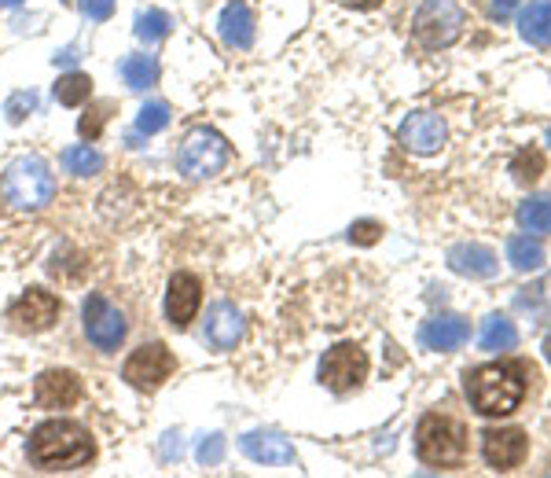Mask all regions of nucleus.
<instances>
[{
    "label": "nucleus",
    "mask_w": 551,
    "mask_h": 478,
    "mask_svg": "<svg viewBox=\"0 0 551 478\" xmlns=\"http://www.w3.org/2000/svg\"><path fill=\"white\" fill-rule=\"evenodd\" d=\"M529 368L522 361H500L467 372V398L482 416H511L526 398Z\"/></svg>",
    "instance_id": "nucleus-1"
},
{
    "label": "nucleus",
    "mask_w": 551,
    "mask_h": 478,
    "mask_svg": "<svg viewBox=\"0 0 551 478\" xmlns=\"http://www.w3.org/2000/svg\"><path fill=\"white\" fill-rule=\"evenodd\" d=\"M96 453L92 434L74 420H48L30 434V460L41 471H74Z\"/></svg>",
    "instance_id": "nucleus-2"
},
{
    "label": "nucleus",
    "mask_w": 551,
    "mask_h": 478,
    "mask_svg": "<svg viewBox=\"0 0 551 478\" xmlns=\"http://www.w3.org/2000/svg\"><path fill=\"white\" fill-rule=\"evenodd\" d=\"M4 195L8 203L19 206V210H41V206L52 203L56 195V177L48 170L45 159H34V155H23L15 159L4 173Z\"/></svg>",
    "instance_id": "nucleus-3"
},
{
    "label": "nucleus",
    "mask_w": 551,
    "mask_h": 478,
    "mask_svg": "<svg viewBox=\"0 0 551 478\" xmlns=\"http://www.w3.org/2000/svg\"><path fill=\"white\" fill-rule=\"evenodd\" d=\"M467 449V431H463L460 420L452 416H441V412H430L423 416L416 427V453L423 464L430 467H449L456 464Z\"/></svg>",
    "instance_id": "nucleus-4"
},
{
    "label": "nucleus",
    "mask_w": 551,
    "mask_h": 478,
    "mask_svg": "<svg viewBox=\"0 0 551 478\" xmlns=\"http://www.w3.org/2000/svg\"><path fill=\"white\" fill-rule=\"evenodd\" d=\"M232 151H228V140L217 133V129H192L184 144L177 151V166L188 181H206V177H217L225 170Z\"/></svg>",
    "instance_id": "nucleus-5"
},
{
    "label": "nucleus",
    "mask_w": 551,
    "mask_h": 478,
    "mask_svg": "<svg viewBox=\"0 0 551 478\" xmlns=\"http://www.w3.org/2000/svg\"><path fill=\"white\" fill-rule=\"evenodd\" d=\"M467 15L456 0H423V8L412 19V34L423 48H449L463 34Z\"/></svg>",
    "instance_id": "nucleus-6"
},
{
    "label": "nucleus",
    "mask_w": 551,
    "mask_h": 478,
    "mask_svg": "<svg viewBox=\"0 0 551 478\" xmlns=\"http://www.w3.org/2000/svg\"><path fill=\"white\" fill-rule=\"evenodd\" d=\"M320 379L324 387H331L335 394H349L368 379V353L360 350L357 342H338L324 353L320 361Z\"/></svg>",
    "instance_id": "nucleus-7"
},
{
    "label": "nucleus",
    "mask_w": 551,
    "mask_h": 478,
    "mask_svg": "<svg viewBox=\"0 0 551 478\" xmlns=\"http://www.w3.org/2000/svg\"><path fill=\"white\" fill-rule=\"evenodd\" d=\"M81 324H85V335H89L92 346L103 353L118 350L125 342V331H129L122 309H114L103 295L85 298V306H81Z\"/></svg>",
    "instance_id": "nucleus-8"
},
{
    "label": "nucleus",
    "mask_w": 551,
    "mask_h": 478,
    "mask_svg": "<svg viewBox=\"0 0 551 478\" xmlns=\"http://www.w3.org/2000/svg\"><path fill=\"white\" fill-rule=\"evenodd\" d=\"M173 368H177V357H173L162 342H147V346L129 353L122 376L129 387L147 390V394H151V390H158L169 376H173Z\"/></svg>",
    "instance_id": "nucleus-9"
},
{
    "label": "nucleus",
    "mask_w": 551,
    "mask_h": 478,
    "mask_svg": "<svg viewBox=\"0 0 551 478\" xmlns=\"http://www.w3.org/2000/svg\"><path fill=\"white\" fill-rule=\"evenodd\" d=\"M397 137H401V144H405L412 155H438L441 144L449 140V126H445V118H441V114L416 111L401 122Z\"/></svg>",
    "instance_id": "nucleus-10"
},
{
    "label": "nucleus",
    "mask_w": 551,
    "mask_h": 478,
    "mask_svg": "<svg viewBox=\"0 0 551 478\" xmlns=\"http://www.w3.org/2000/svg\"><path fill=\"white\" fill-rule=\"evenodd\" d=\"M59 298L52 295V291H45V287H30V291H23V295L12 302V324L19 331H48L52 324L59 320Z\"/></svg>",
    "instance_id": "nucleus-11"
},
{
    "label": "nucleus",
    "mask_w": 551,
    "mask_h": 478,
    "mask_svg": "<svg viewBox=\"0 0 551 478\" xmlns=\"http://www.w3.org/2000/svg\"><path fill=\"white\" fill-rule=\"evenodd\" d=\"M243 331H247V320H243V313H239L232 302H214V306L206 309L203 342L210 350H217V353L236 350L239 342H243Z\"/></svg>",
    "instance_id": "nucleus-12"
},
{
    "label": "nucleus",
    "mask_w": 551,
    "mask_h": 478,
    "mask_svg": "<svg viewBox=\"0 0 551 478\" xmlns=\"http://www.w3.org/2000/svg\"><path fill=\"white\" fill-rule=\"evenodd\" d=\"M199 306H203V284L199 276L192 273H177L169 280L166 291V317L173 328H188L195 317H199Z\"/></svg>",
    "instance_id": "nucleus-13"
},
{
    "label": "nucleus",
    "mask_w": 551,
    "mask_h": 478,
    "mask_svg": "<svg viewBox=\"0 0 551 478\" xmlns=\"http://www.w3.org/2000/svg\"><path fill=\"white\" fill-rule=\"evenodd\" d=\"M526 434L518 431V427H500V431H485L482 434V456L489 460V467L496 471H511L526 460Z\"/></svg>",
    "instance_id": "nucleus-14"
},
{
    "label": "nucleus",
    "mask_w": 551,
    "mask_h": 478,
    "mask_svg": "<svg viewBox=\"0 0 551 478\" xmlns=\"http://www.w3.org/2000/svg\"><path fill=\"white\" fill-rule=\"evenodd\" d=\"M34 398L41 409H70L81 401V379L70 368H48L37 379Z\"/></svg>",
    "instance_id": "nucleus-15"
},
{
    "label": "nucleus",
    "mask_w": 551,
    "mask_h": 478,
    "mask_svg": "<svg viewBox=\"0 0 551 478\" xmlns=\"http://www.w3.org/2000/svg\"><path fill=\"white\" fill-rule=\"evenodd\" d=\"M239 449L254 460V464H265V467H291L298 456H294V445L287 438L272 431H250L239 438Z\"/></svg>",
    "instance_id": "nucleus-16"
},
{
    "label": "nucleus",
    "mask_w": 551,
    "mask_h": 478,
    "mask_svg": "<svg viewBox=\"0 0 551 478\" xmlns=\"http://www.w3.org/2000/svg\"><path fill=\"white\" fill-rule=\"evenodd\" d=\"M449 265L452 273L460 276H471V280H493L500 262H496V254L482 243H456L449 251Z\"/></svg>",
    "instance_id": "nucleus-17"
},
{
    "label": "nucleus",
    "mask_w": 551,
    "mask_h": 478,
    "mask_svg": "<svg viewBox=\"0 0 551 478\" xmlns=\"http://www.w3.org/2000/svg\"><path fill=\"white\" fill-rule=\"evenodd\" d=\"M467 339H471V324L463 317H434L419 331V342H423L427 350H441V353L460 350Z\"/></svg>",
    "instance_id": "nucleus-18"
},
{
    "label": "nucleus",
    "mask_w": 551,
    "mask_h": 478,
    "mask_svg": "<svg viewBox=\"0 0 551 478\" xmlns=\"http://www.w3.org/2000/svg\"><path fill=\"white\" fill-rule=\"evenodd\" d=\"M217 34H221V41H225L228 48H239V52L254 45V15H250L247 4L232 0L225 12H221V19H217Z\"/></svg>",
    "instance_id": "nucleus-19"
},
{
    "label": "nucleus",
    "mask_w": 551,
    "mask_h": 478,
    "mask_svg": "<svg viewBox=\"0 0 551 478\" xmlns=\"http://www.w3.org/2000/svg\"><path fill=\"white\" fill-rule=\"evenodd\" d=\"M518 30L529 45H551V0H533L518 19Z\"/></svg>",
    "instance_id": "nucleus-20"
},
{
    "label": "nucleus",
    "mask_w": 551,
    "mask_h": 478,
    "mask_svg": "<svg viewBox=\"0 0 551 478\" xmlns=\"http://www.w3.org/2000/svg\"><path fill=\"white\" fill-rule=\"evenodd\" d=\"M478 342H482V350H489V353L515 350V346H518V328H515V324H511V320H507V317H500V313H493V317H485L482 335H478Z\"/></svg>",
    "instance_id": "nucleus-21"
},
{
    "label": "nucleus",
    "mask_w": 551,
    "mask_h": 478,
    "mask_svg": "<svg viewBox=\"0 0 551 478\" xmlns=\"http://www.w3.org/2000/svg\"><path fill=\"white\" fill-rule=\"evenodd\" d=\"M518 225L533 232V236H548L551 232V195H529L518 206Z\"/></svg>",
    "instance_id": "nucleus-22"
},
{
    "label": "nucleus",
    "mask_w": 551,
    "mask_h": 478,
    "mask_svg": "<svg viewBox=\"0 0 551 478\" xmlns=\"http://www.w3.org/2000/svg\"><path fill=\"white\" fill-rule=\"evenodd\" d=\"M507 262L515 265L518 273H533V269L544 265V247L529 236H511V243H507Z\"/></svg>",
    "instance_id": "nucleus-23"
},
{
    "label": "nucleus",
    "mask_w": 551,
    "mask_h": 478,
    "mask_svg": "<svg viewBox=\"0 0 551 478\" xmlns=\"http://www.w3.org/2000/svg\"><path fill=\"white\" fill-rule=\"evenodd\" d=\"M122 78H125V85H129V89H136V92L151 89V85L158 81L155 56H129L122 63Z\"/></svg>",
    "instance_id": "nucleus-24"
},
{
    "label": "nucleus",
    "mask_w": 551,
    "mask_h": 478,
    "mask_svg": "<svg viewBox=\"0 0 551 478\" xmlns=\"http://www.w3.org/2000/svg\"><path fill=\"white\" fill-rule=\"evenodd\" d=\"M92 96V78L89 74H78V70H70L63 78L56 81V100L63 107H81V103Z\"/></svg>",
    "instance_id": "nucleus-25"
},
{
    "label": "nucleus",
    "mask_w": 551,
    "mask_h": 478,
    "mask_svg": "<svg viewBox=\"0 0 551 478\" xmlns=\"http://www.w3.org/2000/svg\"><path fill=\"white\" fill-rule=\"evenodd\" d=\"M63 166L74 177H92V173L103 170V155L96 148H89V144H78V148L63 151Z\"/></svg>",
    "instance_id": "nucleus-26"
},
{
    "label": "nucleus",
    "mask_w": 551,
    "mask_h": 478,
    "mask_svg": "<svg viewBox=\"0 0 551 478\" xmlns=\"http://www.w3.org/2000/svg\"><path fill=\"white\" fill-rule=\"evenodd\" d=\"M169 30H173V19L166 12H140L136 15V37L147 41V45H155V41H166Z\"/></svg>",
    "instance_id": "nucleus-27"
},
{
    "label": "nucleus",
    "mask_w": 551,
    "mask_h": 478,
    "mask_svg": "<svg viewBox=\"0 0 551 478\" xmlns=\"http://www.w3.org/2000/svg\"><path fill=\"white\" fill-rule=\"evenodd\" d=\"M511 173H515L518 184L540 181V173H544V155H540L537 148H522L515 159H511Z\"/></svg>",
    "instance_id": "nucleus-28"
},
{
    "label": "nucleus",
    "mask_w": 551,
    "mask_h": 478,
    "mask_svg": "<svg viewBox=\"0 0 551 478\" xmlns=\"http://www.w3.org/2000/svg\"><path fill=\"white\" fill-rule=\"evenodd\" d=\"M166 126H169V107L166 103H144L140 114H136V129L147 133V137H151V133H162Z\"/></svg>",
    "instance_id": "nucleus-29"
},
{
    "label": "nucleus",
    "mask_w": 551,
    "mask_h": 478,
    "mask_svg": "<svg viewBox=\"0 0 551 478\" xmlns=\"http://www.w3.org/2000/svg\"><path fill=\"white\" fill-rule=\"evenodd\" d=\"M540 302H548L544 306V313L540 317H551V276H544L540 284H533V287H526L522 295H518V309H529V313H537V306Z\"/></svg>",
    "instance_id": "nucleus-30"
},
{
    "label": "nucleus",
    "mask_w": 551,
    "mask_h": 478,
    "mask_svg": "<svg viewBox=\"0 0 551 478\" xmlns=\"http://www.w3.org/2000/svg\"><path fill=\"white\" fill-rule=\"evenodd\" d=\"M30 111H37V92H15L12 100H8V107H4V114H8L12 126L26 122V114Z\"/></svg>",
    "instance_id": "nucleus-31"
},
{
    "label": "nucleus",
    "mask_w": 551,
    "mask_h": 478,
    "mask_svg": "<svg viewBox=\"0 0 551 478\" xmlns=\"http://www.w3.org/2000/svg\"><path fill=\"white\" fill-rule=\"evenodd\" d=\"M221 456H225V438H221V434H210V438L199 442V460H203L206 467L221 464Z\"/></svg>",
    "instance_id": "nucleus-32"
},
{
    "label": "nucleus",
    "mask_w": 551,
    "mask_h": 478,
    "mask_svg": "<svg viewBox=\"0 0 551 478\" xmlns=\"http://www.w3.org/2000/svg\"><path fill=\"white\" fill-rule=\"evenodd\" d=\"M103 118H107V107H92V111L85 114V118H81V122H78L81 137H85V140H96V137H100Z\"/></svg>",
    "instance_id": "nucleus-33"
},
{
    "label": "nucleus",
    "mask_w": 551,
    "mask_h": 478,
    "mask_svg": "<svg viewBox=\"0 0 551 478\" xmlns=\"http://www.w3.org/2000/svg\"><path fill=\"white\" fill-rule=\"evenodd\" d=\"M379 232H383V228L375 225V221H357V225L349 228V239L360 243V247H372L375 239H379Z\"/></svg>",
    "instance_id": "nucleus-34"
},
{
    "label": "nucleus",
    "mask_w": 551,
    "mask_h": 478,
    "mask_svg": "<svg viewBox=\"0 0 551 478\" xmlns=\"http://www.w3.org/2000/svg\"><path fill=\"white\" fill-rule=\"evenodd\" d=\"M81 12L89 15V19H96V23H103V19H111L114 15V0H78Z\"/></svg>",
    "instance_id": "nucleus-35"
},
{
    "label": "nucleus",
    "mask_w": 551,
    "mask_h": 478,
    "mask_svg": "<svg viewBox=\"0 0 551 478\" xmlns=\"http://www.w3.org/2000/svg\"><path fill=\"white\" fill-rule=\"evenodd\" d=\"M515 8H518V0H493V15H500V19H507Z\"/></svg>",
    "instance_id": "nucleus-36"
},
{
    "label": "nucleus",
    "mask_w": 551,
    "mask_h": 478,
    "mask_svg": "<svg viewBox=\"0 0 551 478\" xmlns=\"http://www.w3.org/2000/svg\"><path fill=\"white\" fill-rule=\"evenodd\" d=\"M74 59H78V52H74V48H63L56 56V63H74Z\"/></svg>",
    "instance_id": "nucleus-37"
},
{
    "label": "nucleus",
    "mask_w": 551,
    "mask_h": 478,
    "mask_svg": "<svg viewBox=\"0 0 551 478\" xmlns=\"http://www.w3.org/2000/svg\"><path fill=\"white\" fill-rule=\"evenodd\" d=\"M349 4H353V8H364V12H368V8H379L383 0H349Z\"/></svg>",
    "instance_id": "nucleus-38"
},
{
    "label": "nucleus",
    "mask_w": 551,
    "mask_h": 478,
    "mask_svg": "<svg viewBox=\"0 0 551 478\" xmlns=\"http://www.w3.org/2000/svg\"><path fill=\"white\" fill-rule=\"evenodd\" d=\"M23 0H0V8H19Z\"/></svg>",
    "instance_id": "nucleus-39"
},
{
    "label": "nucleus",
    "mask_w": 551,
    "mask_h": 478,
    "mask_svg": "<svg viewBox=\"0 0 551 478\" xmlns=\"http://www.w3.org/2000/svg\"><path fill=\"white\" fill-rule=\"evenodd\" d=\"M544 357L551 361V335H548V342H544Z\"/></svg>",
    "instance_id": "nucleus-40"
},
{
    "label": "nucleus",
    "mask_w": 551,
    "mask_h": 478,
    "mask_svg": "<svg viewBox=\"0 0 551 478\" xmlns=\"http://www.w3.org/2000/svg\"><path fill=\"white\" fill-rule=\"evenodd\" d=\"M548 144H551V129H548Z\"/></svg>",
    "instance_id": "nucleus-41"
}]
</instances>
